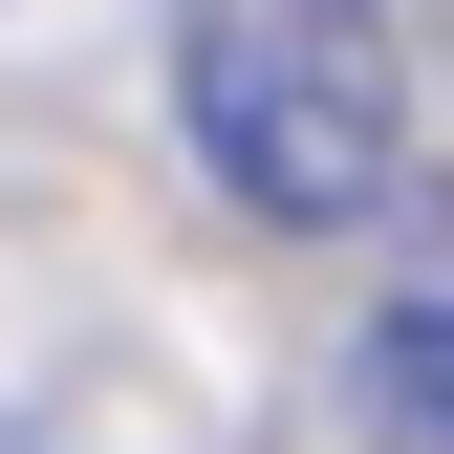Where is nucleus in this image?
<instances>
[{
  "mask_svg": "<svg viewBox=\"0 0 454 454\" xmlns=\"http://www.w3.org/2000/svg\"><path fill=\"white\" fill-rule=\"evenodd\" d=\"M174 108L260 239H347L411 195V87L347 0H174Z\"/></svg>",
  "mask_w": 454,
  "mask_h": 454,
  "instance_id": "obj_1",
  "label": "nucleus"
},
{
  "mask_svg": "<svg viewBox=\"0 0 454 454\" xmlns=\"http://www.w3.org/2000/svg\"><path fill=\"white\" fill-rule=\"evenodd\" d=\"M368 433L389 454H454V303H389L368 325Z\"/></svg>",
  "mask_w": 454,
  "mask_h": 454,
  "instance_id": "obj_2",
  "label": "nucleus"
}]
</instances>
